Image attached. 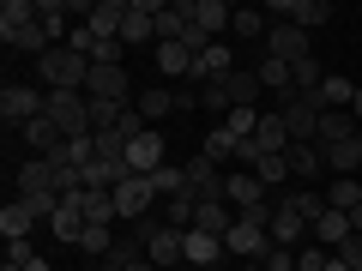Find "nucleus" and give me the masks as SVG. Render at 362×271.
<instances>
[{
    "label": "nucleus",
    "instance_id": "c756f323",
    "mask_svg": "<svg viewBox=\"0 0 362 271\" xmlns=\"http://www.w3.org/2000/svg\"><path fill=\"white\" fill-rule=\"evenodd\" d=\"M314 97H320V109H350V103H356V85L338 78V73H326V85L314 90Z\"/></svg>",
    "mask_w": 362,
    "mask_h": 271
},
{
    "label": "nucleus",
    "instance_id": "f3484780",
    "mask_svg": "<svg viewBox=\"0 0 362 271\" xmlns=\"http://www.w3.org/2000/svg\"><path fill=\"white\" fill-rule=\"evenodd\" d=\"M350 235H356V229H350V211H332V205H326L320 217H314V241H320V247H332V253L350 241Z\"/></svg>",
    "mask_w": 362,
    "mask_h": 271
},
{
    "label": "nucleus",
    "instance_id": "58836bf2",
    "mask_svg": "<svg viewBox=\"0 0 362 271\" xmlns=\"http://www.w3.org/2000/svg\"><path fill=\"white\" fill-rule=\"evenodd\" d=\"M296 271H332V247H320V241H308L296 253Z\"/></svg>",
    "mask_w": 362,
    "mask_h": 271
},
{
    "label": "nucleus",
    "instance_id": "1a4fd4ad",
    "mask_svg": "<svg viewBox=\"0 0 362 271\" xmlns=\"http://www.w3.org/2000/svg\"><path fill=\"white\" fill-rule=\"evenodd\" d=\"M230 73H235V49H230V42H211V49L194 54V73H187V78H199V85H218V78H230Z\"/></svg>",
    "mask_w": 362,
    "mask_h": 271
},
{
    "label": "nucleus",
    "instance_id": "9b49d317",
    "mask_svg": "<svg viewBox=\"0 0 362 271\" xmlns=\"http://www.w3.org/2000/svg\"><path fill=\"white\" fill-rule=\"evenodd\" d=\"M127 169L133 175H157V169H163V133L157 127H145L139 139L127 145Z\"/></svg>",
    "mask_w": 362,
    "mask_h": 271
},
{
    "label": "nucleus",
    "instance_id": "f8f14e48",
    "mask_svg": "<svg viewBox=\"0 0 362 271\" xmlns=\"http://www.w3.org/2000/svg\"><path fill=\"white\" fill-rule=\"evenodd\" d=\"M121 42H157V0H127V25H121Z\"/></svg>",
    "mask_w": 362,
    "mask_h": 271
},
{
    "label": "nucleus",
    "instance_id": "a878e982",
    "mask_svg": "<svg viewBox=\"0 0 362 271\" xmlns=\"http://www.w3.org/2000/svg\"><path fill=\"white\" fill-rule=\"evenodd\" d=\"M121 25H127V0H97L90 6V30L97 37H121Z\"/></svg>",
    "mask_w": 362,
    "mask_h": 271
},
{
    "label": "nucleus",
    "instance_id": "f03ea898",
    "mask_svg": "<svg viewBox=\"0 0 362 271\" xmlns=\"http://www.w3.org/2000/svg\"><path fill=\"white\" fill-rule=\"evenodd\" d=\"M139 241H145V259H151L157 271H175V265H187V253H181V229H169V223L145 217V223H139Z\"/></svg>",
    "mask_w": 362,
    "mask_h": 271
},
{
    "label": "nucleus",
    "instance_id": "49530a36",
    "mask_svg": "<svg viewBox=\"0 0 362 271\" xmlns=\"http://www.w3.org/2000/svg\"><path fill=\"white\" fill-rule=\"evenodd\" d=\"M0 271H25V265H13V259H6V265H0Z\"/></svg>",
    "mask_w": 362,
    "mask_h": 271
},
{
    "label": "nucleus",
    "instance_id": "423d86ee",
    "mask_svg": "<svg viewBox=\"0 0 362 271\" xmlns=\"http://www.w3.org/2000/svg\"><path fill=\"white\" fill-rule=\"evenodd\" d=\"M90 103H133V85H127V66H90V85H85Z\"/></svg>",
    "mask_w": 362,
    "mask_h": 271
},
{
    "label": "nucleus",
    "instance_id": "20e7f679",
    "mask_svg": "<svg viewBox=\"0 0 362 271\" xmlns=\"http://www.w3.org/2000/svg\"><path fill=\"white\" fill-rule=\"evenodd\" d=\"M49 121L66 133V139L90 133V97L85 90H49Z\"/></svg>",
    "mask_w": 362,
    "mask_h": 271
},
{
    "label": "nucleus",
    "instance_id": "4be33fe9",
    "mask_svg": "<svg viewBox=\"0 0 362 271\" xmlns=\"http://www.w3.org/2000/svg\"><path fill=\"white\" fill-rule=\"evenodd\" d=\"M194 73V49L187 42H157V78H187Z\"/></svg>",
    "mask_w": 362,
    "mask_h": 271
},
{
    "label": "nucleus",
    "instance_id": "de8ad7c7",
    "mask_svg": "<svg viewBox=\"0 0 362 271\" xmlns=\"http://www.w3.org/2000/svg\"><path fill=\"white\" fill-rule=\"evenodd\" d=\"M97 271H115V265H109V259H97Z\"/></svg>",
    "mask_w": 362,
    "mask_h": 271
},
{
    "label": "nucleus",
    "instance_id": "7c9ffc66",
    "mask_svg": "<svg viewBox=\"0 0 362 271\" xmlns=\"http://www.w3.org/2000/svg\"><path fill=\"white\" fill-rule=\"evenodd\" d=\"M235 145H242V139H235V133L218 121V127L206 133V151H199V157H211V163H235Z\"/></svg>",
    "mask_w": 362,
    "mask_h": 271
},
{
    "label": "nucleus",
    "instance_id": "a18cd8bd",
    "mask_svg": "<svg viewBox=\"0 0 362 271\" xmlns=\"http://www.w3.org/2000/svg\"><path fill=\"white\" fill-rule=\"evenodd\" d=\"M350 115H356V127H362V85H356V103H350Z\"/></svg>",
    "mask_w": 362,
    "mask_h": 271
},
{
    "label": "nucleus",
    "instance_id": "a19ab883",
    "mask_svg": "<svg viewBox=\"0 0 362 271\" xmlns=\"http://www.w3.org/2000/svg\"><path fill=\"white\" fill-rule=\"evenodd\" d=\"M254 175L266 181V187H278V181L290 175V163H284V157H259V163H254Z\"/></svg>",
    "mask_w": 362,
    "mask_h": 271
},
{
    "label": "nucleus",
    "instance_id": "6e6552de",
    "mask_svg": "<svg viewBox=\"0 0 362 271\" xmlns=\"http://www.w3.org/2000/svg\"><path fill=\"white\" fill-rule=\"evenodd\" d=\"M223 253H235V259H247V265H254V259L272 253V235L259 229V223H235V229L223 235Z\"/></svg>",
    "mask_w": 362,
    "mask_h": 271
},
{
    "label": "nucleus",
    "instance_id": "0eeeda50",
    "mask_svg": "<svg viewBox=\"0 0 362 271\" xmlns=\"http://www.w3.org/2000/svg\"><path fill=\"white\" fill-rule=\"evenodd\" d=\"M266 54L272 61H284V66H296V61H308V30L302 25H272V37H266Z\"/></svg>",
    "mask_w": 362,
    "mask_h": 271
},
{
    "label": "nucleus",
    "instance_id": "2f4dec72",
    "mask_svg": "<svg viewBox=\"0 0 362 271\" xmlns=\"http://www.w3.org/2000/svg\"><path fill=\"white\" fill-rule=\"evenodd\" d=\"M235 223H242V217H235L230 205H199V223H194V229H206V235H218V241H223Z\"/></svg>",
    "mask_w": 362,
    "mask_h": 271
},
{
    "label": "nucleus",
    "instance_id": "c9c22d12",
    "mask_svg": "<svg viewBox=\"0 0 362 271\" xmlns=\"http://www.w3.org/2000/svg\"><path fill=\"white\" fill-rule=\"evenodd\" d=\"M78 211H85V223H109L115 217V193H90L85 187V193H78Z\"/></svg>",
    "mask_w": 362,
    "mask_h": 271
},
{
    "label": "nucleus",
    "instance_id": "4c0bfd02",
    "mask_svg": "<svg viewBox=\"0 0 362 271\" xmlns=\"http://www.w3.org/2000/svg\"><path fill=\"white\" fill-rule=\"evenodd\" d=\"M199 109H206V115H230V90H223V78H218V85H199Z\"/></svg>",
    "mask_w": 362,
    "mask_h": 271
},
{
    "label": "nucleus",
    "instance_id": "4468645a",
    "mask_svg": "<svg viewBox=\"0 0 362 271\" xmlns=\"http://www.w3.org/2000/svg\"><path fill=\"white\" fill-rule=\"evenodd\" d=\"M194 30V0H175V6H157V42H181Z\"/></svg>",
    "mask_w": 362,
    "mask_h": 271
},
{
    "label": "nucleus",
    "instance_id": "c85d7f7f",
    "mask_svg": "<svg viewBox=\"0 0 362 271\" xmlns=\"http://www.w3.org/2000/svg\"><path fill=\"white\" fill-rule=\"evenodd\" d=\"M133 109H139V115H145V127H151V121H163L169 109H175V90L151 85V90H139V97H133Z\"/></svg>",
    "mask_w": 362,
    "mask_h": 271
},
{
    "label": "nucleus",
    "instance_id": "dca6fc26",
    "mask_svg": "<svg viewBox=\"0 0 362 271\" xmlns=\"http://www.w3.org/2000/svg\"><path fill=\"white\" fill-rule=\"evenodd\" d=\"M254 151H259V157H284V151H290V127H284V115H259V127H254Z\"/></svg>",
    "mask_w": 362,
    "mask_h": 271
},
{
    "label": "nucleus",
    "instance_id": "473e14b6",
    "mask_svg": "<svg viewBox=\"0 0 362 271\" xmlns=\"http://www.w3.org/2000/svg\"><path fill=\"white\" fill-rule=\"evenodd\" d=\"M254 73H259V85H266V90H278V97H290V90H296V78H290V66H284V61H272V54H266V61L254 66Z\"/></svg>",
    "mask_w": 362,
    "mask_h": 271
},
{
    "label": "nucleus",
    "instance_id": "cd10ccee",
    "mask_svg": "<svg viewBox=\"0 0 362 271\" xmlns=\"http://www.w3.org/2000/svg\"><path fill=\"white\" fill-rule=\"evenodd\" d=\"M326 205H332V211H356V205H362V175H332Z\"/></svg>",
    "mask_w": 362,
    "mask_h": 271
},
{
    "label": "nucleus",
    "instance_id": "39448f33",
    "mask_svg": "<svg viewBox=\"0 0 362 271\" xmlns=\"http://www.w3.org/2000/svg\"><path fill=\"white\" fill-rule=\"evenodd\" d=\"M157 205V187H151V175H127L115 187V217H133V223H145V211Z\"/></svg>",
    "mask_w": 362,
    "mask_h": 271
},
{
    "label": "nucleus",
    "instance_id": "ea45409f",
    "mask_svg": "<svg viewBox=\"0 0 362 271\" xmlns=\"http://www.w3.org/2000/svg\"><path fill=\"white\" fill-rule=\"evenodd\" d=\"M223 127H230L235 139H254V127H259V109H230V115H223Z\"/></svg>",
    "mask_w": 362,
    "mask_h": 271
},
{
    "label": "nucleus",
    "instance_id": "09e8293b",
    "mask_svg": "<svg viewBox=\"0 0 362 271\" xmlns=\"http://www.w3.org/2000/svg\"><path fill=\"white\" fill-rule=\"evenodd\" d=\"M356 151H362V127H356Z\"/></svg>",
    "mask_w": 362,
    "mask_h": 271
},
{
    "label": "nucleus",
    "instance_id": "bb28decb",
    "mask_svg": "<svg viewBox=\"0 0 362 271\" xmlns=\"http://www.w3.org/2000/svg\"><path fill=\"white\" fill-rule=\"evenodd\" d=\"M37 18H42V30H49L54 42L73 37V30H66V18H73V0H37Z\"/></svg>",
    "mask_w": 362,
    "mask_h": 271
},
{
    "label": "nucleus",
    "instance_id": "5701e85b",
    "mask_svg": "<svg viewBox=\"0 0 362 271\" xmlns=\"http://www.w3.org/2000/svg\"><path fill=\"white\" fill-rule=\"evenodd\" d=\"M223 90H230V103H235V109H254L259 97H266V85H259V73H247V66H235V73L223 78Z\"/></svg>",
    "mask_w": 362,
    "mask_h": 271
},
{
    "label": "nucleus",
    "instance_id": "7ed1b4c3",
    "mask_svg": "<svg viewBox=\"0 0 362 271\" xmlns=\"http://www.w3.org/2000/svg\"><path fill=\"white\" fill-rule=\"evenodd\" d=\"M0 115H6V127L25 133L37 115H49V90H37V85H6V90H0Z\"/></svg>",
    "mask_w": 362,
    "mask_h": 271
},
{
    "label": "nucleus",
    "instance_id": "c03bdc74",
    "mask_svg": "<svg viewBox=\"0 0 362 271\" xmlns=\"http://www.w3.org/2000/svg\"><path fill=\"white\" fill-rule=\"evenodd\" d=\"M175 109H181V115H194V109H199V90L181 85V90H175Z\"/></svg>",
    "mask_w": 362,
    "mask_h": 271
},
{
    "label": "nucleus",
    "instance_id": "f704fd0d",
    "mask_svg": "<svg viewBox=\"0 0 362 271\" xmlns=\"http://www.w3.org/2000/svg\"><path fill=\"white\" fill-rule=\"evenodd\" d=\"M78 253H90V259H109V253H115V241H109V223H85V235H78Z\"/></svg>",
    "mask_w": 362,
    "mask_h": 271
},
{
    "label": "nucleus",
    "instance_id": "b1692460",
    "mask_svg": "<svg viewBox=\"0 0 362 271\" xmlns=\"http://www.w3.org/2000/svg\"><path fill=\"white\" fill-rule=\"evenodd\" d=\"M25 145H30V151H37V157H54V151H61V145H66V133L54 127L49 115H37V121H30V127H25Z\"/></svg>",
    "mask_w": 362,
    "mask_h": 271
},
{
    "label": "nucleus",
    "instance_id": "412c9836",
    "mask_svg": "<svg viewBox=\"0 0 362 271\" xmlns=\"http://www.w3.org/2000/svg\"><path fill=\"white\" fill-rule=\"evenodd\" d=\"M350 139H356V115H350V109H326L320 115V139L314 145L326 151V145H350Z\"/></svg>",
    "mask_w": 362,
    "mask_h": 271
},
{
    "label": "nucleus",
    "instance_id": "aec40b11",
    "mask_svg": "<svg viewBox=\"0 0 362 271\" xmlns=\"http://www.w3.org/2000/svg\"><path fill=\"white\" fill-rule=\"evenodd\" d=\"M230 37H235V42H266V37H272V25H266V6H235V18H230Z\"/></svg>",
    "mask_w": 362,
    "mask_h": 271
},
{
    "label": "nucleus",
    "instance_id": "72a5a7b5",
    "mask_svg": "<svg viewBox=\"0 0 362 271\" xmlns=\"http://www.w3.org/2000/svg\"><path fill=\"white\" fill-rule=\"evenodd\" d=\"M30 223H37V217H30V211L18 205V199H13L6 211H0V235H6V241H30Z\"/></svg>",
    "mask_w": 362,
    "mask_h": 271
},
{
    "label": "nucleus",
    "instance_id": "ddd939ff",
    "mask_svg": "<svg viewBox=\"0 0 362 271\" xmlns=\"http://www.w3.org/2000/svg\"><path fill=\"white\" fill-rule=\"evenodd\" d=\"M0 42H6V49H18V54H49V49H61V42L49 37V30H42V18H30V25H18V30H0Z\"/></svg>",
    "mask_w": 362,
    "mask_h": 271
},
{
    "label": "nucleus",
    "instance_id": "a211bd4d",
    "mask_svg": "<svg viewBox=\"0 0 362 271\" xmlns=\"http://www.w3.org/2000/svg\"><path fill=\"white\" fill-rule=\"evenodd\" d=\"M30 193H61L54 187V157H37V163L18 169V199H30Z\"/></svg>",
    "mask_w": 362,
    "mask_h": 271
},
{
    "label": "nucleus",
    "instance_id": "6ab92c4d",
    "mask_svg": "<svg viewBox=\"0 0 362 271\" xmlns=\"http://www.w3.org/2000/svg\"><path fill=\"white\" fill-rule=\"evenodd\" d=\"M181 253H187V265H218V259H223V241H218V235H206V229H187V235H181Z\"/></svg>",
    "mask_w": 362,
    "mask_h": 271
},
{
    "label": "nucleus",
    "instance_id": "37998d69",
    "mask_svg": "<svg viewBox=\"0 0 362 271\" xmlns=\"http://www.w3.org/2000/svg\"><path fill=\"white\" fill-rule=\"evenodd\" d=\"M338 259H344V265H350V271H362V235H350V241H344V247H338Z\"/></svg>",
    "mask_w": 362,
    "mask_h": 271
},
{
    "label": "nucleus",
    "instance_id": "9d476101",
    "mask_svg": "<svg viewBox=\"0 0 362 271\" xmlns=\"http://www.w3.org/2000/svg\"><path fill=\"white\" fill-rule=\"evenodd\" d=\"M230 18H235V6H230V0H194V30H199L206 42H223Z\"/></svg>",
    "mask_w": 362,
    "mask_h": 271
},
{
    "label": "nucleus",
    "instance_id": "f257e3e1",
    "mask_svg": "<svg viewBox=\"0 0 362 271\" xmlns=\"http://www.w3.org/2000/svg\"><path fill=\"white\" fill-rule=\"evenodd\" d=\"M37 78H42V90H85L90 85V61L61 42V49H49L37 61Z\"/></svg>",
    "mask_w": 362,
    "mask_h": 271
},
{
    "label": "nucleus",
    "instance_id": "2eb2a0df",
    "mask_svg": "<svg viewBox=\"0 0 362 271\" xmlns=\"http://www.w3.org/2000/svg\"><path fill=\"white\" fill-rule=\"evenodd\" d=\"M302 211H290V205H278V199H272V223H266V235H272V247H296L302 241Z\"/></svg>",
    "mask_w": 362,
    "mask_h": 271
},
{
    "label": "nucleus",
    "instance_id": "79ce46f5",
    "mask_svg": "<svg viewBox=\"0 0 362 271\" xmlns=\"http://www.w3.org/2000/svg\"><path fill=\"white\" fill-rule=\"evenodd\" d=\"M259 265H266V271H296V247H272Z\"/></svg>",
    "mask_w": 362,
    "mask_h": 271
},
{
    "label": "nucleus",
    "instance_id": "393cba45",
    "mask_svg": "<svg viewBox=\"0 0 362 271\" xmlns=\"http://www.w3.org/2000/svg\"><path fill=\"white\" fill-rule=\"evenodd\" d=\"M284 163H290V175H296L302 187H308V181L326 169V157H320V145H290V151H284Z\"/></svg>",
    "mask_w": 362,
    "mask_h": 271
},
{
    "label": "nucleus",
    "instance_id": "e433bc0d",
    "mask_svg": "<svg viewBox=\"0 0 362 271\" xmlns=\"http://www.w3.org/2000/svg\"><path fill=\"white\" fill-rule=\"evenodd\" d=\"M37 18V0H6L0 6V30H18V25H30Z\"/></svg>",
    "mask_w": 362,
    "mask_h": 271
}]
</instances>
